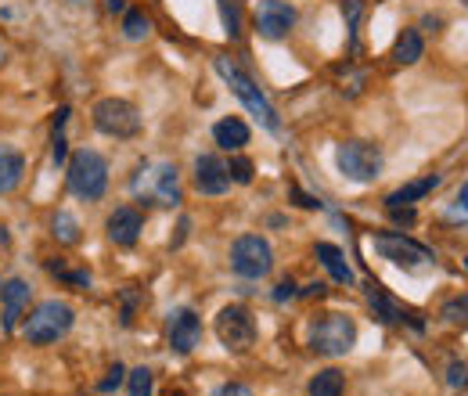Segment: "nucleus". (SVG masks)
<instances>
[{"mask_svg": "<svg viewBox=\"0 0 468 396\" xmlns=\"http://www.w3.org/2000/svg\"><path fill=\"white\" fill-rule=\"evenodd\" d=\"M217 339L224 342L228 349L234 353H245L252 342H256V317L241 306V303H231V306H224L220 314H217Z\"/></svg>", "mask_w": 468, "mask_h": 396, "instance_id": "9", "label": "nucleus"}, {"mask_svg": "<svg viewBox=\"0 0 468 396\" xmlns=\"http://www.w3.org/2000/svg\"><path fill=\"white\" fill-rule=\"evenodd\" d=\"M72 321H76V314H72L69 303H61V299H44V303L26 317L22 336H26L29 346H51V342H58L69 336Z\"/></svg>", "mask_w": 468, "mask_h": 396, "instance_id": "2", "label": "nucleus"}, {"mask_svg": "<svg viewBox=\"0 0 468 396\" xmlns=\"http://www.w3.org/2000/svg\"><path fill=\"white\" fill-rule=\"evenodd\" d=\"M213 141L224 148V152H241L249 144V126L238 119V115H228L213 126Z\"/></svg>", "mask_w": 468, "mask_h": 396, "instance_id": "20", "label": "nucleus"}, {"mask_svg": "<svg viewBox=\"0 0 468 396\" xmlns=\"http://www.w3.org/2000/svg\"><path fill=\"white\" fill-rule=\"evenodd\" d=\"M94 126L109 137H137L141 134V112L122 98H101L94 105Z\"/></svg>", "mask_w": 468, "mask_h": 396, "instance_id": "10", "label": "nucleus"}, {"mask_svg": "<svg viewBox=\"0 0 468 396\" xmlns=\"http://www.w3.org/2000/svg\"><path fill=\"white\" fill-rule=\"evenodd\" d=\"M356 342V325L346 314H317L310 321V349L321 357H346Z\"/></svg>", "mask_w": 468, "mask_h": 396, "instance_id": "5", "label": "nucleus"}, {"mask_svg": "<svg viewBox=\"0 0 468 396\" xmlns=\"http://www.w3.org/2000/svg\"><path fill=\"white\" fill-rule=\"evenodd\" d=\"M166 332H170V349H176V353H191V349L202 342V321H198V314H195L191 306H180V310L170 314Z\"/></svg>", "mask_w": 468, "mask_h": 396, "instance_id": "12", "label": "nucleus"}, {"mask_svg": "<svg viewBox=\"0 0 468 396\" xmlns=\"http://www.w3.org/2000/svg\"><path fill=\"white\" fill-rule=\"evenodd\" d=\"M440 187V177L436 173H429V177H421V180H410L404 187H397L393 195H386V209H397V206H414L418 198H425V195H432Z\"/></svg>", "mask_w": 468, "mask_h": 396, "instance_id": "18", "label": "nucleus"}, {"mask_svg": "<svg viewBox=\"0 0 468 396\" xmlns=\"http://www.w3.org/2000/svg\"><path fill=\"white\" fill-rule=\"evenodd\" d=\"M141 230H144V217L133 206H119L116 213L109 217V238L116 245H133L141 238Z\"/></svg>", "mask_w": 468, "mask_h": 396, "instance_id": "15", "label": "nucleus"}, {"mask_svg": "<svg viewBox=\"0 0 468 396\" xmlns=\"http://www.w3.org/2000/svg\"><path fill=\"white\" fill-rule=\"evenodd\" d=\"M105 7H109L112 15H122V11H126V0H105Z\"/></svg>", "mask_w": 468, "mask_h": 396, "instance_id": "37", "label": "nucleus"}, {"mask_svg": "<svg viewBox=\"0 0 468 396\" xmlns=\"http://www.w3.org/2000/svg\"><path fill=\"white\" fill-rule=\"evenodd\" d=\"M425 55V40L414 33V29H404L400 37H397V48H393V58L400 61V65H414L418 58Z\"/></svg>", "mask_w": 468, "mask_h": 396, "instance_id": "22", "label": "nucleus"}, {"mask_svg": "<svg viewBox=\"0 0 468 396\" xmlns=\"http://www.w3.org/2000/svg\"><path fill=\"white\" fill-rule=\"evenodd\" d=\"M310 396H343L346 390V379H343V371H335V368H324V371H317L314 379H310Z\"/></svg>", "mask_w": 468, "mask_h": 396, "instance_id": "21", "label": "nucleus"}, {"mask_svg": "<svg viewBox=\"0 0 468 396\" xmlns=\"http://www.w3.org/2000/svg\"><path fill=\"white\" fill-rule=\"evenodd\" d=\"M148 29H152V22L144 11H122V37L126 40H144Z\"/></svg>", "mask_w": 468, "mask_h": 396, "instance_id": "24", "label": "nucleus"}, {"mask_svg": "<svg viewBox=\"0 0 468 396\" xmlns=\"http://www.w3.org/2000/svg\"><path fill=\"white\" fill-rule=\"evenodd\" d=\"M122 375H126V371H122V368H112V371H109V379H105V382H101V390H105V393H112V390H119V382H122Z\"/></svg>", "mask_w": 468, "mask_h": 396, "instance_id": "34", "label": "nucleus"}, {"mask_svg": "<svg viewBox=\"0 0 468 396\" xmlns=\"http://www.w3.org/2000/svg\"><path fill=\"white\" fill-rule=\"evenodd\" d=\"M324 288H328L324 282H314V284H306L299 295H306V299H314V295H317V299H321V295H324Z\"/></svg>", "mask_w": 468, "mask_h": 396, "instance_id": "36", "label": "nucleus"}, {"mask_svg": "<svg viewBox=\"0 0 468 396\" xmlns=\"http://www.w3.org/2000/svg\"><path fill=\"white\" fill-rule=\"evenodd\" d=\"M375 252H378L382 260L404 267V271H421V267H429V263L436 260L429 245L414 241L408 234H375Z\"/></svg>", "mask_w": 468, "mask_h": 396, "instance_id": "8", "label": "nucleus"}, {"mask_svg": "<svg viewBox=\"0 0 468 396\" xmlns=\"http://www.w3.org/2000/svg\"><path fill=\"white\" fill-rule=\"evenodd\" d=\"M274 267V249L267 238L260 234H241L231 245V271L245 282H260L267 278Z\"/></svg>", "mask_w": 468, "mask_h": 396, "instance_id": "7", "label": "nucleus"}, {"mask_svg": "<svg viewBox=\"0 0 468 396\" xmlns=\"http://www.w3.org/2000/svg\"><path fill=\"white\" fill-rule=\"evenodd\" d=\"M317 260L324 263V271L335 278L339 284H353L356 282V274L350 271V263H346V256H343V249L339 245H332V241H317Z\"/></svg>", "mask_w": 468, "mask_h": 396, "instance_id": "19", "label": "nucleus"}, {"mask_svg": "<svg viewBox=\"0 0 468 396\" xmlns=\"http://www.w3.org/2000/svg\"><path fill=\"white\" fill-rule=\"evenodd\" d=\"M65 123H69V109H58L55 115V141H51V159L55 166H61L69 159V141H65Z\"/></svg>", "mask_w": 468, "mask_h": 396, "instance_id": "25", "label": "nucleus"}, {"mask_svg": "<svg viewBox=\"0 0 468 396\" xmlns=\"http://www.w3.org/2000/svg\"><path fill=\"white\" fill-rule=\"evenodd\" d=\"M335 166L353 184H371L382 177V152L371 141H343L335 148Z\"/></svg>", "mask_w": 468, "mask_h": 396, "instance_id": "6", "label": "nucleus"}, {"mask_svg": "<svg viewBox=\"0 0 468 396\" xmlns=\"http://www.w3.org/2000/svg\"><path fill=\"white\" fill-rule=\"evenodd\" d=\"M109 187V163L94 148H80L69 159V191L83 202H98Z\"/></svg>", "mask_w": 468, "mask_h": 396, "instance_id": "3", "label": "nucleus"}, {"mask_svg": "<svg viewBox=\"0 0 468 396\" xmlns=\"http://www.w3.org/2000/svg\"><path fill=\"white\" fill-rule=\"evenodd\" d=\"M209 396H252V390L245 382H224V386H217Z\"/></svg>", "mask_w": 468, "mask_h": 396, "instance_id": "31", "label": "nucleus"}, {"mask_svg": "<svg viewBox=\"0 0 468 396\" xmlns=\"http://www.w3.org/2000/svg\"><path fill=\"white\" fill-rule=\"evenodd\" d=\"M29 299H33V288L22 282V278H11L7 284H0V314H4V332H15L18 321L26 317L29 310Z\"/></svg>", "mask_w": 468, "mask_h": 396, "instance_id": "13", "label": "nucleus"}, {"mask_svg": "<svg viewBox=\"0 0 468 396\" xmlns=\"http://www.w3.org/2000/svg\"><path fill=\"white\" fill-rule=\"evenodd\" d=\"M51 227H55V238H58L61 245H76V241H80V220H76L69 209H58Z\"/></svg>", "mask_w": 468, "mask_h": 396, "instance_id": "23", "label": "nucleus"}, {"mask_svg": "<svg viewBox=\"0 0 468 396\" xmlns=\"http://www.w3.org/2000/svg\"><path fill=\"white\" fill-rule=\"evenodd\" d=\"M367 303H371V310H375V317L378 321H386V325H400V321H410L414 328H421V321H414L408 310L400 306V303H393L389 295H386V288L382 284H367Z\"/></svg>", "mask_w": 468, "mask_h": 396, "instance_id": "16", "label": "nucleus"}, {"mask_svg": "<svg viewBox=\"0 0 468 396\" xmlns=\"http://www.w3.org/2000/svg\"><path fill=\"white\" fill-rule=\"evenodd\" d=\"M458 217H468V180L462 184V191H458V198L451 206V220H458Z\"/></svg>", "mask_w": 468, "mask_h": 396, "instance_id": "32", "label": "nucleus"}, {"mask_svg": "<svg viewBox=\"0 0 468 396\" xmlns=\"http://www.w3.org/2000/svg\"><path fill=\"white\" fill-rule=\"evenodd\" d=\"M443 321H468V295L443 303Z\"/></svg>", "mask_w": 468, "mask_h": 396, "instance_id": "29", "label": "nucleus"}, {"mask_svg": "<svg viewBox=\"0 0 468 396\" xmlns=\"http://www.w3.org/2000/svg\"><path fill=\"white\" fill-rule=\"evenodd\" d=\"M195 187L202 195H224L231 187V173H228V163L217 159V155H198L195 159Z\"/></svg>", "mask_w": 468, "mask_h": 396, "instance_id": "14", "label": "nucleus"}, {"mask_svg": "<svg viewBox=\"0 0 468 396\" xmlns=\"http://www.w3.org/2000/svg\"><path fill=\"white\" fill-rule=\"evenodd\" d=\"M220 11H224V26H228V37L238 40L241 37V18H238V4L234 0H220Z\"/></svg>", "mask_w": 468, "mask_h": 396, "instance_id": "27", "label": "nucleus"}, {"mask_svg": "<svg viewBox=\"0 0 468 396\" xmlns=\"http://www.w3.org/2000/svg\"><path fill=\"white\" fill-rule=\"evenodd\" d=\"M213 65H217L220 80L231 87L234 98H238V102H241L249 112L256 115V119H260V123H263L271 134H278V130H282V115H278V109L271 105V98H267V94H263V91L252 83V76H245V72L234 65L231 58H217Z\"/></svg>", "mask_w": 468, "mask_h": 396, "instance_id": "1", "label": "nucleus"}, {"mask_svg": "<svg viewBox=\"0 0 468 396\" xmlns=\"http://www.w3.org/2000/svg\"><path fill=\"white\" fill-rule=\"evenodd\" d=\"M228 173H231V184H252V163L249 159H231Z\"/></svg>", "mask_w": 468, "mask_h": 396, "instance_id": "30", "label": "nucleus"}, {"mask_svg": "<svg viewBox=\"0 0 468 396\" xmlns=\"http://www.w3.org/2000/svg\"><path fill=\"white\" fill-rule=\"evenodd\" d=\"M447 386H451V390H465L468 364H462V360H451V364H447Z\"/></svg>", "mask_w": 468, "mask_h": 396, "instance_id": "28", "label": "nucleus"}, {"mask_svg": "<svg viewBox=\"0 0 468 396\" xmlns=\"http://www.w3.org/2000/svg\"><path fill=\"white\" fill-rule=\"evenodd\" d=\"M295 295H299L295 282H282L278 288H274V303H289V299H295Z\"/></svg>", "mask_w": 468, "mask_h": 396, "instance_id": "33", "label": "nucleus"}, {"mask_svg": "<svg viewBox=\"0 0 468 396\" xmlns=\"http://www.w3.org/2000/svg\"><path fill=\"white\" fill-rule=\"evenodd\" d=\"M389 217H393L397 224H414V209H410V206H397V209H389Z\"/></svg>", "mask_w": 468, "mask_h": 396, "instance_id": "35", "label": "nucleus"}, {"mask_svg": "<svg viewBox=\"0 0 468 396\" xmlns=\"http://www.w3.org/2000/svg\"><path fill=\"white\" fill-rule=\"evenodd\" d=\"M0 61H4V40H0Z\"/></svg>", "mask_w": 468, "mask_h": 396, "instance_id": "38", "label": "nucleus"}, {"mask_svg": "<svg viewBox=\"0 0 468 396\" xmlns=\"http://www.w3.org/2000/svg\"><path fill=\"white\" fill-rule=\"evenodd\" d=\"M295 26V7L285 0H256V29L267 40L289 37Z\"/></svg>", "mask_w": 468, "mask_h": 396, "instance_id": "11", "label": "nucleus"}, {"mask_svg": "<svg viewBox=\"0 0 468 396\" xmlns=\"http://www.w3.org/2000/svg\"><path fill=\"white\" fill-rule=\"evenodd\" d=\"M133 195L152 206H176L180 202V173L174 163H141L133 173Z\"/></svg>", "mask_w": 468, "mask_h": 396, "instance_id": "4", "label": "nucleus"}, {"mask_svg": "<svg viewBox=\"0 0 468 396\" xmlns=\"http://www.w3.org/2000/svg\"><path fill=\"white\" fill-rule=\"evenodd\" d=\"M130 396H152V371L148 368L130 371Z\"/></svg>", "mask_w": 468, "mask_h": 396, "instance_id": "26", "label": "nucleus"}, {"mask_svg": "<svg viewBox=\"0 0 468 396\" xmlns=\"http://www.w3.org/2000/svg\"><path fill=\"white\" fill-rule=\"evenodd\" d=\"M26 177V159L18 148L0 144V195H11Z\"/></svg>", "mask_w": 468, "mask_h": 396, "instance_id": "17", "label": "nucleus"}]
</instances>
